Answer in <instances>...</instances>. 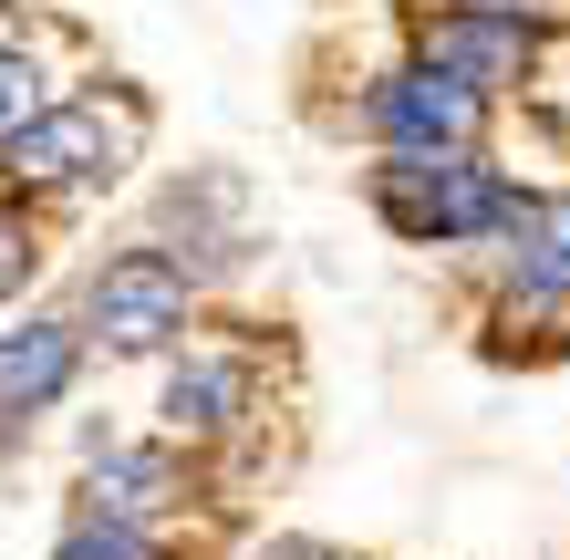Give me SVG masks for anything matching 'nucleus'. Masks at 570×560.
<instances>
[{
	"label": "nucleus",
	"mask_w": 570,
	"mask_h": 560,
	"mask_svg": "<svg viewBox=\"0 0 570 560\" xmlns=\"http://www.w3.org/2000/svg\"><path fill=\"white\" fill-rule=\"evenodd\" d=\"M363 208L405 249H478V239H509L529 187H509V167L488 146H446V156H374L363 167Z\"/></svg>",
	"instance_id": "nucleus-1"
},
{
	"label": "nucleus",
	"mask_w": 570,
	"mask_h": 560,
	"mask_svg": "<svg viewBox=\"0 0 570 560\" xmlns=\"http://www.w3.org/2000/svg\"><path fill=\"white\" fill-rule=\"evenodd\" d=\"M136 146H146L136 94H115V83L105 94H52V115L0 156V197H83V187L136 167Z\"/></svg>",
	"instance_id": "nucleus-2"
},
{
	"label": "nucleus",
	"mask_w": 570,
	"mask_h": 560,
	"mask_svg": "<svg viewBox=\"0 0 570 560\" xmlns=\"http://www.w3.org/2000/svg\"><path fill=\"white\" fill-rule=\"evenodd\" d=\"M83 343H105V353H166V343H187V322H197V271L166 239H125L105 249L83 271Z\"/></svg>",
	"instance_id": "nucleus-3"
},
{
	"label": "nucleus",
	"mask_w": 570,
	"mask_h": 560,
	"mask_svg": "<svg viewBox=\"0 0 570 560\" xmlns=\"http://www.w3.org/2000/svg\"><path fill=\"white\" fill-rule=\"evenodd\" d=\"M353 125L374 136V156H446V146L488 136V94H466L456 73H435V62H394V73L363 83Z\"/></svg>",
	"instance_id": "nucleus-4"
},
{
	"label": "nucleus",
	"mask_w": 570,
	"mask_h": 560,
	"mask_svg": "<svg viewBox=\"0 0 570 560\" xmlns=\"http://www.w3.org/2000/svg\"><path fill=\"white\" fill-rule=\"evenodd\" d=\"M156 425H166V446H187V456L239 446L249 425H259V364H249L239 343H187L177 364H166Z\"/></svg>",
	"instance_id": "nucleus-5"
},
{
	"label": "nucleus",
	"mask_w": 570,
	"mask_h": 560,
	"mask_svg": "<svg viewBox=\"0 0 570 560\" xmlns=\"http://www.w3.org/2000/svg\"><path fill=\"white\" fill-rule=\"evenodd\" d=\"M415 62H435V73H456L466 94H509L540 73V21H509V11H478V0H446V11L415 21Z\"/></svg>",
	"instance_id": "nucleus-6"
},
{
	"label": "nucleus",
	"mask_w": 570,
	"mask_h": 560,
	"mask_svg": "<svg viewBox=\"0 0 570 560\" xmlns=\"http://www.w3.org/2000/svg\"><path fill=\"white\" fill-rule=\"evenodd\" d=\"M197 499V468H187V446H94L83 456V488H73V509L83 519H125V530H166V519H177Z\"/></svg>",
	"instance_id": "nucleus-7"
},
{
	"label": "nucleus",
	"mask_w": 570,
	"mask_h": 560,
	"mask_svg": "<svg viewBox=\"0 0 570 560\" xmlns=\"http://www.w3.org/2000/svg\"><path fill=\"white\" fill-rule=\"evenodd\" d=\"M83 322L73 312H21L11 333H0V415H42L62 394L83 384Z\"/></svg>",
	"instance_id": "nucleus-8"
},
{
	"label": "nucleus",
	"mask_w": 570,
	"mask_h": 560,
	"mask_svg": "<svg viewBox=\"0 0 570 560\" xmlns=\"http://www.w3.org/2000/svg\"><path fill=\"white\" fill-rule=\"evenodd\" d=\"M498 249H509V312H570V187H529Z\"/></svg>",
	"instance_id": "nucleus-9"
},
{
	"label": "nucleus",
	"mask_w": 570,
	"mask_h": 560,
	"mask_svg": "<svg viewBox=\"0 0 570 560\" xmlns=\"http://www.w3.org/2000/svg\"><path fill=\"white\" fill-rule=\"evenodd\" d=\"M52 560H177L166 550V530H125V519H62V540H52Z\"/></svg>",
	"instance_id": "nucleus-10"
},
{
	"label": "nucleus",
	"mask_w": 570,
	"mask_h": 560,
	"mask_svg": "<svg viewBox=\"0 0 570 560\" xmlns=\"http://www.w3.org/2000/svg\"><path fill=\"white\" fill-rule=\"evenodd\" d=\"M42 115H52V73H42L31 42H21V52H0V156H11Z\"/></svg>",
	"instance_id": "nucleus-11"
},
{
	"label": "nucleus",
	"mask_w": 570,
	"mask_h": 560,
	"mask_svg": "<svg viewBox=\"0 0 570 560\" xmlns=\"http://www.w3.org/2000/svg\"><path fill=\"white\" fill-rule=\"evenodd\" d=\"M31 271H42V228H31L21 197H0V302H21Z\"/></svg>",
	"instance_id": "nucleus-12"
},
{
	"label": "nucleus",
	"mask_w": 570,
	"mask_h": 560,
	"mask_svg": "<svg viewBox=\"0 0 570 560\" xmlns=\"http://www.w3.org/2000/svg\"><path fill=\"white\" fill-rule=\"evenodd\" d=\"M259 560H343V550H332V540H301V530H281V540L259 550Z\"/></svg>",
	"instance_id": "nucleus-13"
}]
</instances>
